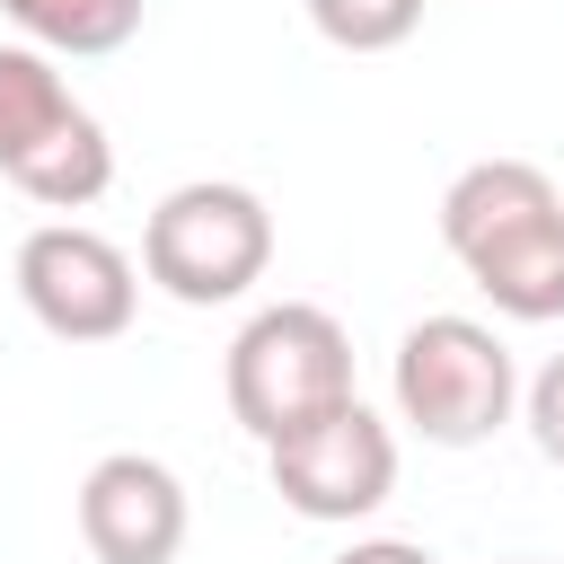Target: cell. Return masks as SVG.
<instances>
[{"label": "cell", "mask_w": 564, "mask_h": 564, "mask_svg": "<svg viewBox=\"0 0 564 564\" xmlns=\"http://www.w3.org/2000/svg\"><path fill=\"white\" fill-rule=\"evenodd\" d=\"M511 564H538V555H511Z\"/></svg>", "instance_id": "4fadbf2b"}, {"label": "cell", "mask_w": 564, "mask_h": 564, "mask_svg": "<svg viewBox=\"0 0 564 564\" xmlns=\"http://www.w3.org/2000/svg\"><path fill=\"white\" fill-rule=\"evenodd\" d=\"M0 176L44 212H88L115 185L106 123L70 97L53 53L35 44H0Z\"/></svg>", "instance_id": "7a4b0ae2"}, {"label": "cell", "mask_w": 564, "mask_h": 564, "mask_svg": "<svg viewBox=\"0 0 564 564\" xmlns=\"http://www.w3.org/2000/svg\"><path fill=\"white\" fill-rule=\"evenodd\" d=\"M335 564H441L432 546H414V538H352Z\"/></svg>", "instance_id": "7c38bea8"}, {"label": "cell", "mask_w": 564, "mask_h": 564, "mask_svg": "<svg viewBox=\"0 0 564 564\" xmlns=\"http://www.w3.org/2000/svg\"><path fill=\"white\" fill-rule=\"evenodd\" d=\"M352 397V335L317 300H273L229 344V414L256 441H282Z\"/></svg>", "instance_id": "277c9868"}, {"label": "cell", "mask_w": 564, "mask_h": 564, "mask_svg": "<svg viewBox=\"0 0 564 564\" xmlns=\"http://www.w3.org/2000/svg\"><path fill=\"white\" fill-rule=\"evenodd\" d=\"M388 388H397V423H414L432 449H476L520 405L511 344L494 326H476V317H449V308L405 326V344L388 361Z\"/></svg>", "instance_id": "5b68a950"}, {"label": "cell", "mask_w": 564, "mask_h": 564, "mask_svg": "<svg viewBox=\"0 0 564 564\" xmlns=\"http://www.w3.org/2000/svg\"><path fill=\"white\" fill-rule=\"evenodd\" d=\"M264 264H273V212L256 185L194 176V185L159 194V212L141 220V273L185 308L247 300L264 282Z\"/></svg>", "instance_id": "3957f363"}, {"label": "cell", "mask_w": 564, "mask_h": 564, "mask_svg": "<svg viewBox=\"0 0 564 564\" xmlns=\"http://www.w3.org/2000/svg\"><path fill=\"white\" fill-rule=\"evenodd\" d=\"M0 18H9L35 53H70V62L123 53V44L141 35V0H0Z\"/></svg>", "instance_id": "9c48e42d"}, {"label": "cell", "mask_w": 564, "mask_h": 564, "mask_svg": "<svg viewBox=\"0 0 564 564\" xmlns=\"http://www.w3.org/2000/svg\"><path fill=\"white\" fill-rule=\"evenodd\" d=\"M18 300L62 344H115L141 308V264L88 220H44L18 247Z\"/></svg>", "instance_id": "52a82bcc"}, {"label": "cell", "mask_w": 564, "mask_h": 564, "mask_svg": "<svg viewBox=\"0 0 564 564\" xmlns=\"http://www.w3.org/2000/svg\"><path fill=\"white\" fill-rule=\"evenodd\" d=\"M79 538L97 564H176L185 546V485L141 449H106L79 476Z\"/></svg>", "instance_id": "ba28073f"}, {"label": "cell", "mask_w": 564, "mask_h": 564, "mask_svg": "<svg viewBox=\"0 0 564 564\" xmlns=\"http://www.w3.org/2000/svg\"><path fill=\"white\" fill-rule=\"evenodd\" d=\"M264 467H273V494H282L300 520L352 529V520H370V511L397 494V432H388L361 397H344V405H326L317 423L264 441Z\"/></svg>", "instance_id": "8992f818"}, {"label": "cell", "mask_w": 564, "mask_h": 564, "mask_svg": "<svg viewBox=\"0 0 564 564\" xmlns=\"http://www.w3.org/2000/svg\"><path fill=\"white\" fill-rule=\"evenodd\" d=\"M308 26L335 53H397L423 26V0H308Z\"/></svg>", "instance_id": "30bf717a"}, {"label": "cell", "mask_w": 564, "mask_h": 564, "mask_svg": "<svg viewBox=\"0 0 564 564\" xmlns=\"http://www.w3.org/2000/svg\"><path fill=\"white\" fill-rule=\"evenodd\" d=\"M520 423H529V441H538V458H555L564 467V352L529 379V397H520Z\"/></svg>", "instance_id": "8fae6325"}, {"label": "cell", "mask_w": 564, "mask_h": 564, "mask_svg": "<svg viewBox=\"0 0 564 564\" xmlns=\"http://www.w3.org/2000/svg\"><path fill=\"white\" fill-rule=\"evenodd\" d=\"M441 247L467 264V282L520 317H564V194L538 159H476L441 194Z\"/></svg>", "instance_id": "6da1fadb"}]
</instances>
